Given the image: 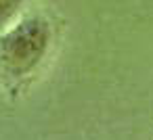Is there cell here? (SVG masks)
<instances>
[{
	"instance_id": "1",
	"label": "cell",
	"mask_w": 153,
	"mask_h": 140,
	"mask_svg": "<svg viewBox=\"0 0 153 140\" xmlns=\"http://www.w3.org/2000/svg\"><path fill=\"white\" fill-rule=\"evenodd\" d=\"M55 44V25L48 15L25 13L0 32V88L17 96L46 63Z\"/></svg>"
},
{
	"instance_id": "2",
	"label": "cell",
	"mask_w": 153,
	"mask_h": 140,
	"mask_svg": "<svg viewBox=\"0 0 153 140\" xmlns=\"http://www.w3.org/2000/svg\"><path fill=\"white\" fill-rule=\"evenodd\" d=\"M27 0H0V32L9 29L27 13Z\"/></svg>"
}]
</instances>
